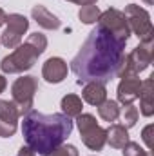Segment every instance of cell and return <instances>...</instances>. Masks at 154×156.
<instances>
[{
  "label": "cell",
  "mask_w": 154,
  "mask_h": 156,
  "mask_svg": "<svg viewBox=\"0 0 154 156\" xmlns=\"http://www.w3.org/2000/svg\"><path fill=\"white\" fill-rule=\"evenodd\" d=\"M125 38L116 37L98 24L71 62V69L78 76V82L105 83L118 76L125 60Z\"/></svg>",
  "instance_id": "cell-1"
},
{
  "label": "cell",
  "mask_w": 154,
  "mask_h": 156,
  "mask_svg": "<svg viewBox=\"0 0 154 156\" xmlns=\"http://www.w3.org/2000/svg\"><path fill=\"white\" fill-rule=\"evenodd\" d=\"M73 131V120L64 113L42 115L31 109L24 115L22 134L37 154L49 156L56 147H60Z\"/></svg>",
  "instance_id": "cell-2"
},
{
  "label": "cell",
  "mask_w": 154,
  "mask_h": 156,
  "mask_svg": "<svg viewBox=\"0 0 154 156\" xmlns=\"http://www.w3.org/2000/svg\"><path fill=\"white\" fill-rule=\"evenodd\" d=\"M45 47H47V38L42 33H33V35H29V38L22 45L15 47V51L11 55L2 58L0 69L4 73H7V75L24 73V71H27V69H31L35 66V62L45 51Z\"/></svg>",
  "instance_id": "cell-3"
},
{
  "label": "cell",
  "mask_w": 154,
  "mask_h": 156,
  "mask_svg": "<svg viewBox=\"0 0 154 156\" xmlns=\"http://www.w3.org/2000/svg\"><path fill=\"white\" fill-rule=\"evenodd\" d=\"M154 51H152V40L147 42H140L138 47H134L123 60L121 71L118 76H138L142 71H145L151 62H152Z\"/></svg>",
  "instance_id": "cell-4"
},
{
  "label": "cell",
  "mask_w": 154,
  "mask_h": 156,
  "mask_svg": "<svg viewBox=\"0 0 154 156\" xmlns=\"http://www.w3.org/2000/svg\"><path fill=\"white\" fill-rule=\"evenodd\" d=\"M76 123L80 129L82 142L91 149V151H102V147L107 144V129L100 127L96 123V118L93 115H83L80 113L76 116Z\"/></svg>",
  "instance_id": "cell-5"
},
{
  "label": "cell",
  "mask_w": 154,
  "mask_h": 156,
  "mask_svg": "<svg viewBox=\"0 0 154 156\" xmlns=\"http://www.w3.org/2000/svg\"><path fill=\"white\" fill-rule=\"evenodd\" d=\"M38 89V80L35 76H22L18 78L13 87V104L16 105L20 116H24L26 113H29L33 109V100H35V93Z\"/></svg>",
  "instance_id": "cell-6"
},
{
  "label": "cell",
  "mask_w": 154,
  "mask_h": 156,
  "mask_svg": "<svg viewBox=\"0 0 154 156\" xmlns=\"http://www.w3.org/2000/svg\"><path fill=\"white\" fill-rule=\"evenodd\" d=\"M125 18H127V24H129V29L140 38V42H147V40H152V24H151V16L149 13L136 5V4H129L123 11Z\"/></svg>",
  "instance_id": "cell-7"
},
{
  "label": "cell",
  "mask_w": 154,
  "mask_h": 156,
  "mask_svg": "<svg viewBox=\"0 0 154 156\" xmlns=\"http://www.w3.org/2000/svg\"><path fill=\"white\" fill-rule=\"evenodd\" d=\"M5 24H7V27L2 33L0 44H4L7 49H15V47L20 45L24 33L29 29V20L24 15L13 13V15H7L5 16Z\"/></svg>",
  "instance_id": "cell-8"
},
{
  "label": "cell",
  "mask_w": 154,
  "mask_h": 156,
  "mask_svg": "<svg viewBox=\"0 0 154 156\" xmlns=\"http://www.w3.org/2000/svg\"><path fill=\"white\" fill-rule=\"evenodd\" d=\"M98 24L103 26L105 29H109L111 33H114L116 37H121V38L129 40L131 29H129V24H127V18H125L123 11L114 9V7H109L107 11L100 13Z\"/></svg>",
  "instance_id": "cell-9"
},
{
  "label": "cell",
  "mask_w": 154,
  "mask_h": 156,
  "mask_svg": "<svg viewBox=\"0 0 154 156\" xmlns=\"http://www.w3.org/2000/svg\"><path fill=\"white\" fill-rule=\"evenodd\" d=\"M142 89V80L138 76H121V82L118 85V102L123 105L132 104L138 100Z\"/></svg>",
  "instance_id": "cell-10"
},
{
  "label": "cell",
  "mask_w": 154,
  "mask_h": 156,
  "mask_svg": "<svg viewBox=\"0 0 154 156\" xmlns=\"http://www.w3.org/2000/svg\"><path fill=\"white\" fill-rule=\"evenodd\" d=\"M42 76L45 78V82H49V83H60L64 78L67 76V64H65V60H62L58 56L49 58L44 64V67H42Z\"/></svg>",
  "instance_id": "cell-11"
},
{
  "label": "cell",
  "mask_w": 154,
  "mask_h": 156,
  "mask_svg": "<svg viewBox=\"0 0 154 156\" xmlns=\"http://www.w3.org/2000/svg\"><path fill=\"white\" fill-rule=\"evenodd\" d=\"M82 98L91 104V105H100L107 100V89H105V83H100V82H87L85 87L82 89Z\"/></svg>",
  "instance_id": "cell-12"
},
{
  "label": "cell",
  "mask_w": 154,
  "mask_h": 156,
  "mask_svg": "<svg viewBox=\"0 0 154 156\" xmlns=\"http://www.w3.org/2000/svg\"><path fill=\"white\" fill-rule=\"evenodd\" d=\"M140 109L143 116H152L154 115V80L152 76L142 82L140 89Z\"/></svg>",
  "instance_id": "cell-13"
},
{
  "label": "cell",
  "mask_w": 154,
  "mask_h": 156,
  "mask_svg": "<svg viewBox=\"0 0 154 156\" xmlns=\"http://www.w3.org/2000/svg\"><path fill=\"white\" fill-rule=\"evenodd\" d=\"M31 16H33V20H37V24H38L40 27H44V29H58L60 27V20L47 7H44V5H35L33 11H31Z\"/></svg>",
  "instance_id": "cell-14"
},
{
  "label": "cell",
  "mask_w": 154,
  "mask_h": 156,
  "mask_svg": "<svg viewBox=\"0 0 154 156\" xmlns=\"http://www.w3.org/2000/svg\"><path fill=\"white\" fill-rule=\"evenodd\" d=\"M107 142L114 149H123V145L129 142V131H127V127L121 125V123L111 125L107 129Z\"/></svg>",
  "instance_id": "cell-15"
},
{
  "label": "cell",
  "mask_w": 154,
  "mask_h": 156,
  "mask_svg": "<svg viewBox=\"0 0 154 156\" xmlns=\"http://www.w3.org/2000/svg\"><path fill=\"white\" fill-rule=\"evenodd\" d=\"M62 111L69 118H76L82 113V98L76 94H67L62 98Z\"/></svg>",
  "instance_id": "cell-16"
},
{
  "label": "cell",
  "mask_w": 154,
  "mask_h": 156,
  "mask_svg": "<svg viewBox=\"0 0 154 156\" xmlns=\"http://www.w3.org/2000/svg\"><path fill=\"white\" fill-rule=\"evenodd\" d=\"M98 115L102 120L105 122H116L120 116V107H118V102L114 100H105L103 104L98 105Z\"/></svg>",
  "instance_id": "cell-17"
},
{
  "label": "cell",
  "mask_w": 154,
  "mask_h": 156,
  "mask_svg": "<svg viewBox=\"0 0 154 156\" xmlns=\"http://www.w3.org/2000/svg\"><path fill=\"white\" fill-rule=\"evenodd\" d=\"M20 118V113L16 109V105L9 100H0V120L2 122H13L16 123Z\"/></svg>",
  "instance_id": "cell-18"
},
{
  "label": "cell",
  "mask_w": 154,
  "mask_h": 156,
  "mask_svg": "<svg viewBox=\"0 0 154 156\" xmlns=\"http://www.w3.org/2000/svg\"><path fill=\"white\" fill-rule=\"evenodd\" d=\"M78 16H80V20H82L83 24H94V22H98V18H100V9H98V5H94V4L82 5Z\"/></svg>",
  "instance_id": "cell-19"
},
{
  "label": "cell",
  "mask_w": 154,
  "mask_h": 156,
  "mask_svg": "<svg viewBox=\"0 0 154 156\" xmlns=\"http://www.w3.org/2000/svg\"><path fill=\"white\" fill-rule=\"evenodd\" d=\"M138 109L132 105V104H129V105H125V109H123V115H121V118H123V123L121 125H125L127 129L129 127H134L136 125V122H138Z\"/></svg>",
  "instance_id": "cell-20"
},
{
  "label": "cell",
  "mask_w": 154,
  "mask_h": 156,
  "mask_svg": "<svg viewBox=\"0 0 154 156\" xmlns=\"http://www.w3.org/2000/svg\"><path fill=\"white\" fill-rule=\"evenodd\" d=\"M123 156H149V153L136 142H127L123 145Z\"/></svg>",
  "instance_id": "cell-21"
},
{
  "label": "cell",
  "mask_w": 154,
  "mask_h": 156,
  "mask_svg": "<svg viewBox=\"0 0 154 156\" xmlns=\"http://www.w3.org/2000/svg\"><path fill=\"white\" fill-rule=\"evenodd\" d=\"M49 156H78V151L75 145H60V147H56L53 153Z\"/></svg>",
  "instance_id": "cell-22"
},
{
  "label": "cell",
  "mask_w": 154,
  "mask_h": 156,
  "mask_svg": "<svg viewBox=\"0 0 154 156\" xmlns=\"http://www.w3.org/2000/svg\"><path fill=\"white\" fill-rule=\"evenodd\" d=\"M16 133V123L13 122H2L0 120V136L2 138H9Z\"/></svg>",
  "instance_id": "cell-23"
},
{
  "label": "cell",
  "mask_w": 154,
  "mask_h": 156,
  "mask_svg": "<svg viewBox=\"0 0 154 156\" xmlns=\"http://www.w3.org/2000/svg\"><path fill=\"white\" fill-rule=\"evenodd\" d=\"M152 131H154V125H147V127L143 129V134H142V136H143V142H145L147 147H149V151L152 149V138H151V133H152Z\"/></svg>",
  "instance_id": "cell-24"
},
{
  "label": "cell",
  "mask_w": 154,
  "mask_h": 156,
  "mask_svg": "<svg viewBox=\"0 0 154 156\" xmlns=\"http://www.w3.org/2000/svg\"><path fill=\"white\" fill-rule=\"evenodd\" d=\"M18 156H37V153L31 149V147H22L18 151Z\"/></svg>",
  "instance_id": "cell-25"
},
{
  "label": "cell",
  "mask_w": 154,
  "mask_h": 156,
  "mask_svg": "<svg viewBox=\"0 0 154 156\" xmlns=\"http://www.w3.org/2000/svg\"><path fill=\"white\" fill-rule=\"evenodd\" d=\"M69 2H75L78 5H89V4H96L98 0H69Z\"/></svg>",
  "instance_id": "cell-26"
},
{
  "label": "cell",
  "mask_w": 154,
  "mask_h": 156,
  "mask_svg": "<svg viewBox=\"0 0 154 156\" xmlns=\"http://www.w3.org/2000/svg\"><path fill=\"white\" fill-rule=\"evenodd\" d=\"M5 85H7V82H5V78H4L2 75H0V94L4 93V89H5Z\"/></svg>",
  "instance_id": "cell-27"
},
{
  "label": "cell",
  "mask_w": 154,
  "mask_h": 156,
  "mask_svg": "<svg viewBox=\"0 0 154 156\" xmlns=\"http://www.w3.org/2000/svg\"><path fill=\"white\" fill-rule=\"evenodd\" d=\"M5 16H7V15L4 13V9H0V27L5 24Z\"/></svg>",
  "instance_id": "cell-28"
},
{
  "label": "cell",
  "mask_w": 154,
  "mask_h": 156,
  "mask_svg": "<svg viewBox=\"0 0 154 156\" xmlns=\"http://www.w3.org/2000/svg\"><path fill=\"white\" fill-rule=\"evenodd\" d=\"M143 2H145L147 5H152V2H154V0H143Z\"/></svg>",
  "instance_id": "cell-29"
}]
</instances>
